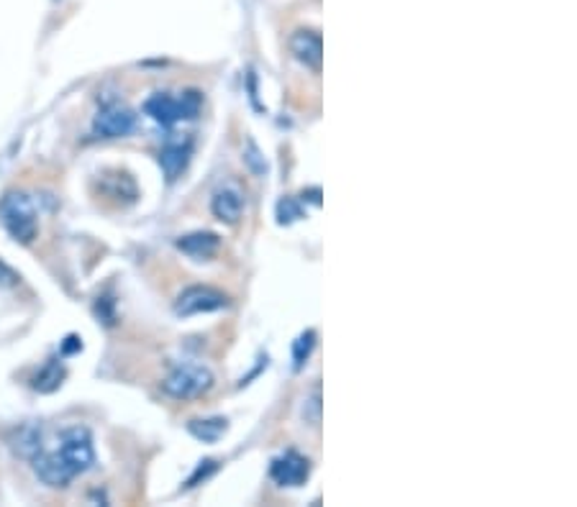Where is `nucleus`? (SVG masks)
Listing matches in <instances>:
<instances>
[{
    "mask_svg": "<svg viewBox=\"0 0 577 507\" xmlns=\"http://www.w3.org/2000/svg\"><path fill=\"white\" fill-rule=\"evenodd\" d=\"M213 469H216V462H203V467H198L195 477H193V479L187 482V487H195V485H198V479H206V477L210 474V471H213Z\"/></svg>",
    "mask_w": 577,
    "mask_h": 507,
    "instance_id": "obj_18",
    "label": "nucleus"
},
{
    "mask_svg": "<svg viewBox=\"0 0 577 507\" xmlns=\"http://www.w3.org/2000/svg\"><path fill=\"white\" fill-rule=\"evenodd\" d=\"M136 128V113L121 102H108L93 121V131L101 139H124Z\"/></svg>",
    "mask_w": 577,
    "mask_h": 507,
    "instance_id": "obj_6",
    "label": "nucleus"
},
{
    "mask_svg": "<svg viewBox=\"0 0 577 507\" xmlns=\"http://www.w3.org/2000/svg\"><path fill=\"white\" fill-rule=\"evenodd\" d=\"M190 157H193V142L190 139H172L162 146L160 151V167L165 172L167 183H175L185 167L190 164Z\"/></svg>",
    "mask_w": 577,
    "mask_h": 507,
    "instance_id": "obj_9",
    "label": "nucleus"
},
{
    "mask_svg": "<svg viewBox=\"0 0 577 507\" xmlns=\"http://www.w3.org/2000/svg\"><path fill=\"white\" fill-rule=\"evenodd\" d=\"M19 280H21V277H19V274H16V272H13L8 264L0 262V284H3V287H16V284H19Z\"/></svg>",
    "mask_w": 577,
    "mask_h": 507,
    "instance_id": "obj_17",
    "label": "nucleus"
},
{
    "mask_svg": "<svg viewBox=\"0 0 577 507\" xmlns=\"http://www.w3.org/2000/svg\"><path fill=\"white\" fill-rule=\"evenodd\" d=\"M0 224L19 244H31L39 231L37 205L26 192H8L0 200Z\"/></svg>",
    "mask_w": 577,
    "mask_h": 507,
    "instance_id": "obj_3",
    "label": "nucleus"
},
{
    "mask_svg": "<svg viewBox=\"0 0 577 507\" xmlns=\"http://www.w3.org/2000/svg\"><path fill=\"white\" fill-rule=\"evenodd\" d=\"M177 249L187 254L190 259L195 262H206L210 257L218 254L221 249V239L210 231H195V233H187V236H180L177 239Z\"/></svg>",
    "mask_w": 577,
    "mask_h": 507,
    "instance_id": "obj_11",
    "label": "nucleus"
},
{
    "mask_svg": "<svg viewBox=\"0 0 577 507\" xmlns=\"http://www.w3.org/2000/svg\"><path fill=\"white\" fill-rule=\"evenodd\" d=\"M210 387H213V374L203 364L175 366L162 382L165 395L172 400H195V397L206 395Z\"/></svg>",
    "mask_w": 577,
    "mask_h": 507,
    "instance_id": "obj_4",
    "label": "nucleus"
},
{
    "mask_svg": "<svg viewBox=\"0 0 577 507\" xmlns=\"http://www.w3.org/2000/svg\"><path fill=\"white\" fill-rule=\"evenodd\" d=\"M203 108V95L198 90H185V93H154L144 101V113L160 126H175L180 121H193L198 119Z\"/></svg>",
    "mask_w": 577,
    "mask_h": 507,
    "instance_id": "obj_2",
    "label": "nucleus"
},
{
    "mask_svg": "<svg viewBox=\"0 0 577 507\" xmlns=\"http://www.w3.org/2000/svg\"><path fill=\"white\" fill-rule=\"evenodd\" d=\"M227 292L216 290V287H208V284H195V287H187L180 292V298L175 300V315L180 318H190V315H201V313H216V310H224L228 307Z\"/></svg>",
    "mask_w": 577,
    "mask_h": 507,
    "instance_id": "obj_5",
    "label": "nucleus"
},
{
    "mask_svg": "<svg viewBox=\"0 0 577 507\" xmlns=\"http://www.w3.org/2000/svg\"><path fill=\"white\" fill-rule=\"evenodd\" d=\"M34 471L46 487H67L72 479H78L95 464V448L93 436L83 426H72L62 430L54 448L37 446L31 456Z\"/></svg>",
    "mask_w": 577,
    "mask_h": 507,
    "instance_id": "obj_1",
    "label": "nucleus"
},
{
    "mask_svg": "<svg viewBox=\"0 0 577 507\" xmlns=\"http://www.w3.org/2000/svg\"><path fill=\"white\" fill-rule=\"evenodd\" d=\"M210 210L221 224H236L244 213V195L239 187L227 184L221 190H216L213 200H210Z\"/></svg>",
    "mask_w": 577,
    "mask_h": 507,
    "instance_id": "obj_10",
    "label": "nucleus"
},
{
    "mask_svg": "<svg viewBox=\"0 0 577 507\" xmlns=\"http://www.w3.org/2000/svg\"><path fill=\"white\" fill-rule=\"evenodd\" d=\"M244 162L249 164V169H251L254 175H265V172H268L265 157L260 154V149H257V143H254V142L247 143V151H244Z\"/></svg>",
    "mask_w": 577,
    "mask_h": 507,
    "instance_id": "obj_16",
    "label": "nucleus"
},
{
    "mask_svg": "<svg viewBox=\"0 0 577 507\" xmlns=\"http://www.w3.org/2000/svg\"><path fill=\"white\" fill-rule=\"evenodd\" d=\"M298 218H303V208H301V203H298L295 198H283V200L277 203V224L290 225L293 221H298Z\"/></svg>",
    "mask_w": 577,
    "mask_h": 507,
    "instance_id": "obj_15",
    "label": "nucleus"
},
{
    "mask_svg": "<svg viewBox=\"0 0 577 507\" xmlns=\"http://www.w3.org/2000/svg\"><path fill=\"white\" fill-rule=\"evenodd\" d=\"M313 346H316V331H306V333L298 336V341L293 344V362H295L293 366H295V372L303 369V364L309 362Z\"/></svg>",
    "mask_w": 577,
    "mask_h": 507,
    "instance_id": "obj_14",
    "label": "nucleus"
},
{
    "mask_svg": "<svg viewBox=\"0 0 577 507\" xmlns=\"http://www.w3.org/2000/svg\"><path fill=\"white\" fill-rule=\"evenodd\" d=\"M64 380V366L57 362V359H52L49 364L44 366L42 372L34 377V389H39V392H54L57 387L62 385Z\"/></svg>",
    "mask_w": 577,
    "mask_h": 507,
    "instance_id": "obj_13",
    "label": "nucleus"
},
{
    "mask_svg": "<svg viewBox=\"0 0 577 507\" xmlns=\"http://www.w3.org/2000/svg\"><path fill=\"white\" fill-rule=\"evenodd\" d=\"M269 477L280 487H301L310 477V462L298 451H285L277 459H272Z\"/></svg>",
    "mask_w": 577,
    "mask_h": 507,
    "instance_id": "obj_7",
    "label": "nucleus"
},
{
    "mask_svg": "<svg viewBox=\"0 0 577 507\" xmlns=\"http://www.w3.org/2000/svg\"><path fill=\"white\" fill-rule=\"evenodd\" d=\"M187 430L198 438V441H206V444H213L218 441L224 433H227V421L224 418H210V421H190L187 423Z\"/></svg>",
    "mask_w": 577,
    "mask_h": 507,
    "instance_id": "obj_12",
    "label": "nucleus"
},
{
    "mask_svg": "<svg viewBox=\"0 0 577 507\" xmlns=\"http://www.w3.org/2000/svg\"><path fill=\"white\" fill-rule=\"evenodd\" d=\"M290 52L295 54V60L306 64L313 72H321V61H324V44L318 31L310 29H301L290 37Z\"/></svg>",
    "mask_w": 577,
    "mask_h": 507,
    "instance_id": "obj_8",
    "label": "nucleus"
}]
</instances>
